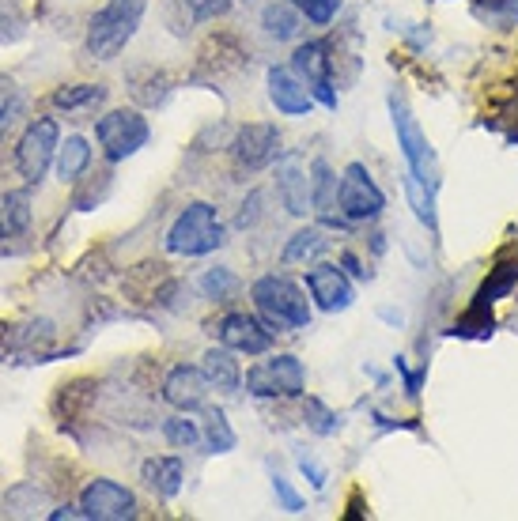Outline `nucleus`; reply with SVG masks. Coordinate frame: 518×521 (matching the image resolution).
Instances as JSON below:
<instances>
[{
	"label": "nucleus",
	"mask_w": 518,
	"mask_h": 521,
	"mask_svg": "<svg viewBox=\"0 0 518 521\" xmlns=\"http://www.w3.org/2000/svg\"><path fill=\"white\" fill-rule=\"evenodd\" d=\"M254 314H258L273 333H295V329H311L314 303L307 299V287H299L284 272H265L250 284Z\"/></svg>",
	"instance_id": "1"
},
{
	"label": "nucleus",
	"mask_w": 518,
	"mask_h": 521,
	"mask_svg": "<svg viewBox=\"0 0 518 521\" xmlns=\"http://www.w3.org/2000/svg\"><path fill=\"white\" fill-rule=\"evenodd\" d=\"M144 12H148V0H106L103 8L87 19V53L95 61H114L137 38Z\"/></svg>",
	"instance_id": "2"
},
{
	"label": "nucleus",
	"mask_w": 518,
	"mask_h": 521,
	"mask_svg": "<svg viewBox=\"0 0 518 521\" xmlns=\"http://www.w3.org/2000/svg\"><path fill=\"white\" fill-rule=\"evenodd\" d=\"M167 253L174 257H205V253L220 250L224 246V223H220V212L212 201H190L174 223L167 227V238H163Z\"/></svg>",
	"instance_id": "3"
},
{
	"label": "nucleus",
	"mask_w": 518,
	"mask_h": 521,
	"mask_svg": "<svg viewBox=\"0 0 518 521\" xmlns=\"http://www.w3.org/2000/svg\"><path fill=\"white\" fill-rule=\"evenodd\" d=\"M242 386L254 401H295L307 393V367L292 352H265L242 374Z\"/></svg>",
	"instance_id": "4"
},
{
	"label": "nucleus",
	"mask_w": 518,
	"mask_h": 521,
	"mask_svg": "<svg viewBox=\"0 0 518 521\" xmlns=\"http://www.w3.org/2000/svg\"><path fill=\"white\" fill-rule=\"evenodd\" d=\"M390 121H394V136H398V148H401V159H405V170H413L416 178H424L428 185L439 189V163H435V152L432 144H428V136L420 129V121L413 118V110H409V102L401 99L398 91H390Z\"/></svg>",
	"instance_id": "5"
},
{
	"label": "nucleus",
	"mask_w": 518,
	"mask_h": 521,
	"mask_svg": "<svg viewBox=\"0 0 518 521\" xmlns=\"http://www.w3.org/2000/svg\"><path fill=\"white\" fill-rule=\"evenodd\" d=\"M95 140H99V148H103V159L110 167H118L125 159H133V155L152 140V125L148 118L140 114V110H106L103 118L95 121Z\"/></svg>",
	"instance_id": "6"
},
{
	"label": "nucleus",
	"mask_w": 518,
	"mask_h": 521,
	"mask_svg": "<svg viewBox=\"0 0 518 521\" xmlns=\"http://www.w3.org/2000/svg\"><path fill=\"white\" fill-rule=\"evenodd\" d=\"M61 148V125L57 118H31L16 144V167L27 185H38L46 178V170L57 163Z\"/></svg>",
	"instance_id": "7"
},
{
	"label": "nucleus",
	"mask_w": 518,
	"mask_h": 521,
	"mask_svg": "<svg viewBox=\"0 0 518 521\" xmlns=\"http://www.w3.org/2000/svg\"><path fill=\"white\" fill-rule=\"evenodd\" d=\"M337 212L356 227V223H375L386 212V193L375 182V174L367 163H348L341 170V197H337Z\"/></svg>",
	"instance_id": "8"
},
{
	"label": "nucleus",
	"mask_w": 518,
	"mask_h": 521,
	"mask_svg": "<svg viewBox=\"0 0 518 521\" xmlns=\"http://www.w3.org/2000/svg\"><path fill=\"white\" fill-rule=\"evenodd\" d=\"M208 333L216 337V344H227L239 355H265L277 344V333L258 314H246V310H227L216 321H208Z\"/></svg>",
	"instance_id": "9"
},
{
	"label": "nucleus",
	"mask_w": 518,
	"mask_h": 521,
	"mask_svg": "<svg viewBox=\"0 0 518 521\" xmlns=\"http://www.w3.org/2000/svg\"><path fill=\"white\" fill-rule=\"evenodd\" d=\"M80 510H84L87 521H133L140 506L137 495L125 484L110 480V476H95L80 491Z\"/></svg>",
	"instance_id": "10"
},
{
	"label": "nucleus",
	"mask_w": 518,
	"mask_h": 521,
	"mask_svg": "<svg viewBox=\"0 0 518 521\" xmlns=\"http://www.w3.org/2000/svg\"><path fill=\"white\" fill-rule=\"evenodd\" d=\"M227 148H231L235 167L246 170V174L273 167L280 159V152H284L280 148V129L269 125V121H246V125H239V133H235V140Z\"/></svg>",
	"instance_id": "11"
},
{
	"label": "nucleus",
	"mask_w": 518,
	"mask_h": 521,
	"mask_svg": "<svg viewBox=\"0 0 518 521\" xmlns=\"http://www.w3.org/2000/svg\"><path fill=\"white\" fill-rule=\"evenodd\" d=\"M307 295H311V303L322 310V314H345L348 306L356 303V284H352V276L341 269V261L333 265V261H314L311 269H307Z\"/></svg>",
	"instance_id": "12"
},
{
	"label": "nucleus",
	"mask_w": 518,
	"mask_h": 521,
	"mask_svg": "<svg viewBox=\"0 0 518 521\" xmlns=\"http://www.w3.org/2000/svg\"><path fill=\"white\" fill-rule=\"evenodd\" d=\"M277 197H280V204H284V212L295 219H303L314 212L311 167H303L299 155H280L277 159Z\"/></svg>",
	"instance_id": "13"
},
{
	"label": "nucleus",
	"mask_w": 518,
	"mask_h": 521,
	"mask_svg": "<svg viewBox=\"0 0 518 521\" xmlns=\"http://www.w3.org/2000/svg\"><path fill=\"white\" fill-rule=\"evenodd\" d=\"M265 87H269V102L277 106V114H284V118H307L314 106H318L311 87L295 76L292 65L269 68L265 72Z\"/></svg>",
	"instance_id": "14"
},
{
	"label": "nucleus",
	"mask_w": 518,
	"mask_h": 521,
	"mask_svg": "<svg viewBox=\"0 0 518 521\" xmlns=\"http://www.w3.org/2000/svg\"><path fill=\"white\" fill-rule=\"evenodd\" d=\"M208 378L201 367L190 363H174L163 378V401L171 404L174 412H201L208 404Z\"/></svg>",
	"instance_id": "15"
},
{
	"label": "nucleus",
	"mask_w": 518,
	"mask_h": 521,
	"mask_svg": "<svg viewBox=\"0 0 518 521\" xmlns=\"http://www.w3.org/2000/svg\"><path fill=\"white\" fill-rule=\"evenodd\" d=\"M288 65H292V72L311 87V95H314L318 87L333 84V65H337V57H329V42L311 38V42H299V46H295Z\"/></svg>",
	"instance_id": "16"
},
{
	"label": "nucleus",
	"mask_w": 518,
	"mask_h": 521,
	"mask_svg": "<svg viewBox=\"0 0 518 521\" xmlns=\"http://www.w3.org/2000/svg\"><path fill=\"white\" fill-rule=\"evenodd\" d=\"M515 287H518V246H507V250L496 253V261H492V269H488V276L481 280L473 299L484 306H496L503 303Z\"/></svg>",
	"instance_id": "17"
},
{
	"label": "nucleus",
	"mask_w": 518,
	"mask_h": 521,
	"mask_svg": "<svg viewBox=\"0 0 518 521\" xmlns=\"http://www.w3.org/2000/svg\"><path fill=\"white\" fill-rule=\"evenodd\" d=\"M140 480L156 499H174L186 488V461L182 457H144Z\"/></svg>",
	"instance_id": "18"
},
{
	"label": "nucleus",
	"mask_w": 518,
	"mask_h": 521,
	"mask_svg": "<svg viewBox=\"0 0 518 521\" xmlns=\"http://www.w3.org/2000/svg\"><path fill=\"white\" fill-rule=\"evenodd\" d=\"M235 355L239 352H231L227 344H216V348H208L201 355V370H205L208 386L220 389V393H235L242 386V367Z\"/></svg>",
	"instance_id": "19"
},
{
	"label": "nucleus",
	"mask_w": 518,
	"mask_h": 521,
	"mask_svg": "<svg viewBox=\"0 0 518 521\" xmlns=\"http://www.w3.org/2000/svg\"><path fill=\"white\" fill-rule=\"evenodd\" d=\"M326 253H329V235L322 227H299V231L288 238L280 261H284V265H314V261H322Z\"/></svg>",
	"instance_id": "20"
},
{
	"label": "nucleus",
	"mask_w": 518,
	"mask_h": 521,
	"mask_svg": "<svg viewBox=\"0 0 518 521\" xmlns=\"http://www.w3.org/2000/svg\"><path fill=\"white\" fill-rule=\"evenodd\" d=\"M311 197L318 216H333L337 212V197H341V174L329 167V159H314L311 163Z\"/></svg>",
	"instance_id": "21"
},
{
	"label": "nucleus",
	"mask_w": 518,
	"mask_h": 521,
	"mask_svg": "<svg viewBox=\"0 0 518 521\" xmlns=\"http://www.w3.org/2000/svg\"><path fill=\"white\" fill-rule=\"evenodd\" d=\"M401 189H405V201H409V208H413V216L432 231V235H439V212H435V185H428L424 178H416L413 170H405V178H401Z\"/></svg>",
	"instance_id": "22"
},
{
	"label": "nucleus",
	"mask_w": 518,
	"mask_h": 521,
	"mask_svg": "<svg viewBox=\"0 0 518 521\" xmlns=\"http://www.w3.org/2000/svg\"><path fill=\"white\" fill-rule=\"evenodd\" d=\"M205 416H201V442H205L208 454H231L235 446H239V435H235V427L227 420L224 408H201Z\"/></svg>",
	"instance_id": "23"
},
{
	"label": "nucleus",
	"mask_w": 518,
	"mask_h": 521,
	"mask_svg": "<svg viewBox=\"0 0 518 521\" xmlns=\"http://www.w3.org/2000/svg\"><path fill=\"white\" fill-rule=\"evenodd\" d=\"M27 227H31V193L27 189L4 193L0 197V242L27 235Z\"/></svg>",
	"instance_id": "24"
},
{
	"label": "nucleus",
	"mask_w": 518,
	"mask_h": 521,
	"mask_svg": "<svg viewBox=\"0 0 518 521\" xmlns=\"http://www.w3.org/2000/svg\"><path fill=\"white\" fill-rule=\"evenodd\" d=\"M261 27H265L269 38H277V42H295V38L303 34V16L295 12L288 0H277V4H265Z\"/></svg>",
	"instance_id": "25"
},
{
	"label": "nucleus",
	"mask_w": 518,
	"mask_h": 521,
	"mask_svg": "<svg viewBox=\"0 0 518 521\" xmlns=\"http://www.w3.org/2000/svg\"><path fill=\"white\" fill-rule=\"evenodd\" d=\"M492 329H496V318H492V306L484 303H473L454 318V325L447 329V337H462V340H488L492 337Z\"/></svg>",
	"instance_id": "26"
},
{
	"label": "nucleus",
	"mask_w": 518,
	"mask_h": 521,
	"mask_svg": "<svg viewBox=\"0 0 518 521\" xmlns=\"http://www.w3.org/2000/svg\"><path fill=\"white\" fill-rule=\"evenodd\" d=\"M87 163H91V144H87L84 136H65L61 148H57V178H61V185L80 182Z\"/></svg>",
	"instance_id": "27"
},
{
	"label": "nucleus",
	"mask_w": 518,
	"mask_h": 521,
	"mask_svg": "<svg viewBox=\"0 0 518 521\" xmlns=\"http://www.w3.org/2000/svg\"><path fill=\"white\" fill-rule=\"evenodd\" d=\"M23 114H27V91L12 76H0V140L16 129Z\"/></svg>",
	"instance_id": "28"
},
{
	"label": "nucleus",
	"mask_w": 518,
	"mask_h": 521,
	"mask_svg": "<svg viewBox=\"0 0 518 521\" xmlns=\"http://www.w3.org/2000/svg\"><path fill=\"white\" fill-rule=\"evenodd\" d=\"M106 99V87L103 84H65L57 87L50 95V102L57 110H65V114H76V110H91V106H99Z\"/></svg>",
	"instance_id": "29"
},
{
	"label": "nucleus",
	"mask_w": 518,
	"mask_h": 521,
	"mask_svg": "<svg viewBox=\"0 0 518 521\" xmlns=\"http://www.w3.org/2000/svg\"><path fill=\"white\" fill-rule=\"evenodd\" d=\"M303 423L322 438L337 435V431L345 427V420H341L326 401H318V397H303Z\"/></svg>",
	"instance_id": "30"
},
{
	"label": "nucleus",
	"mask_w": 518,
	"mask_h": 521,
	"mask_svg": "<svg viewBox=\"0 0 518 521\" xmlns=\"http://www.w3.org/2000/svg\"><path fill=\"white\" fill-rule=\"evenodd\" d=\"M114 189V170H110V163H106V170H99V174H91L80 189H76V197H72V208H80V212H91V208H99V204L106 201V193Z\"/></svg>",
	"instance_id": "31"
},
{
	"label": "nucleus",
	"mask_w": 518,
	"mask_h": 521,
	"mask_svg": "<svg viewBox=\"0 0 518 521\" xmlns=\"http://www.w3.org/2000/svg\"><path fill=\"white\" fill-rule=\"evenodd\" d=\"M197 287H201V295L212 299V303H227V299L239 291V280H235V272L227 269V265H212V269L197 280Z\"/></svg>",
	"instance_id": "32"
},
{
	"label": "nucleus",
	"mask_w": 518,
	"mask_h": 521,
	"mask_svg": "<svg viewBox=\"0 0 518 521\" xmlns=\"http://www.w3.org/2000/svg\"><path fill=\"white\" fill-rule=\"evenodd\" d=\"M163 438L174 450H193L201 442V427H197V420H190V412H178L171 420H163Z\"/></svg>",
	"instance_id": "33"
},
{
	"label": "nucleus",
	"mask_w": 518,
	"mask_h": 521,
	"mask_svg": "<svg viewBox=\"0 0 518 521\" xmlns=\"http://www.w3.org/2000/svg\"><path fill=\"white\" fill-rule=\"evenodd\" d=\"M288 4L314 27H329L341 12V0H288Z\"/></svg>",
	"instance_id": "34"
},
{
	"label": "nucleus",
	"mask_w": 518,
	"mask_h": 521,
	"mask_svg": "<svg viewBox=\"0 0 518 521\" xmlns=\"http://www.w3.org/2000/svg\"><path fill=\"white\" fill-rule=\"evenodd\" d=\"M477 16L496 19V23H518V0H477Z\"/></svg>",
	"instance_id": "35"
},
{
	"label": "nucleus",
	"mask_w": 518,
	"mask_h": 521,
	"mask_svg": "<svg viewBox=\"0 0 518 521\" xmlns=\"http://www.w3.org/2000/svg\"><path fill=\"white\" fill-rule=\"evenodd\" d=\"M394 370L401 374V386H405V397H409V401H416V397H420V386H424V378H428V363H424L420 370H409V363H405V355H398V359H394Z\"/></svg>",
	"instance_id": "36"
},
{
	"label": "nucleus",
	"mask_w": 518,
	"mask_h": 521,
	"mask_svg": "<svg viewBox=\"0 0 518 521\" xmlns=\"http://www.w3.org/2000/svg\"><path fill=\"white\" fill-rule=\"evenodd\" d=\"M273 495H277V503L288 510V514H303V495L280 476V472H273Z\"/></svg>",
	"instance_id": "37"
},
{
	"label": "nucleus",
	"mask_w": 518,
	"mask_h": 521,
	"mask_svg": "<svg viewBox=\"0 0 518 521\" xmlns=\"http://www.w3.org/2000/svg\"><path fill=\"white\" fill-rule=\"evenodd\" d=\"M261 204H265V193H261V189H254V193L242 201V212H239V219H235L242 231H250V227H254V223L265 216V208H261Z\"/></svg>",
	"instance_id": "38"
},
{
	"label": "nucleus",
	"mask_w": 518,
	"mask_h": 521,
	"mask_svg": "<svg viewBox=\"0 0 518 521\" xmlns=\"http://www.w3.org/2000/svg\"><path fill=\"white\" fill-rule=\"evenodd\" d=\"M190 12L197 23H208V19H220L231 12V0H190Z\"/></svg>",
	"instance_id": "39"
},
{
	"label": "nucleus",
	"mask_w": 518,
	"mask_h": 521,
	"mask_svg": "<svg viewBox=\"0 0 518 521\" xmlns=\"http://www.w3.org/2000/svg\"><path fill=\"white\" fill-rule=\"evenodd\" d=\"M299 472H303V476L311 480V488H314V491H322V488H326L329 472L322 469V465H318L314 457H303V454H299Z\"/></svg>",
	"instance_id": "40"
},
{
	"label": "nucleus",
	"mask_w": 518,
	"mask_h": 521,
	"mask_svg": "<svg viewBox=\"0 0 518 521\" xmlns=\"http://www.w3.org/2000/svg\"><path fill=\"white\" fill-rule=\"evenodd\" d=\"M341 269L352 276V280H371V269H363V261H360V253H352V250H341Z\"/></svg>",
	"instance_id": "41"
},
{
	"label": "nucleus",
	"mask_w": 518,
	"mask_h": 521,
	"mask_svg": "<svg viewBox=\"0 0 518 521\" xmlns=\"http://www.w3.org/2000/svg\"><path fill=\"white\" fill-rule=\"evenodd\" d=\"M19 348V329L16 325H8V321H0V363H4V355Z\"/></svg>",
	"instance_id": "42"
},
{
	"label": "nucleus",
	"mask_w": 518,
	"mask_h": 521,
	"mask_svg": "<svg viewBox=\"0 0 518 521\" xmlns=\"http://www.w3.org/2000/svg\"><path fill=\"white\" fill-rule=\"evenodd\" d=\"M371 420L379 431H416V423L409 420H390V416H382V412H371Z\"/></svg>",
	"instance_id": "43"
},
{
	"label": "nucleus",
	"mask_w": 518,
	"mask_h": 521,
	"mask_svg": "<svg viewBox=\"0 0 518 521\" xmlns=\"http://www.w3.org/2000/svg\"><path fill=\"white\" fill-rule=\"evenodd\" d=\"M46 518H50V521H61V518H84V510H80V503H76V506H57V510H50Z\"/></svg>",
	"instance_id": "44"
},
{
	"label": "nucleus",
	"mask_w": 518,
	"mask_h": 521,
	"mask_svg": "<svg viewBox=\"0 0 518 521\" xmlns=\"http://www.w3.org/2000/svg\"><path fill=\"white\" fill-rule=\"evenodd\" d=\"M348 521H360V518H367V510H363V503H360V491L348 499V514H345Z\"/></svg>",
	"instance_id": "45"
},
{
	"label": "nucleus",
	"mask_w": 518,
	"mask_h": 521,
	"mask_svg": "<svg viewBox=\"0 0 518 521\" xmlns=\"http://www.w3.org/2000/svg\"><path fill=\"white\" fill-rule=\"evenodd\" d=\"M379 318H382V321H390V325H401V321H405V318H401V310H390V306H382Z\"/></svg>",
	"instance_id": "46"
},
{
	"label": "nucleus",
	"mask_w": 518,
	"mask_h": 521,
	"mask_svg": "<svg viewBox=\"0 0 518 521\" xmlns=\"http://www.w3.org/2000/svg\"><path fill=\"white\" fill-rule=\"evenodd\" d=\"M371 250L386 253V235H371Z\"/></svg>",
	"instance_id": "47"
}]
</instances>
